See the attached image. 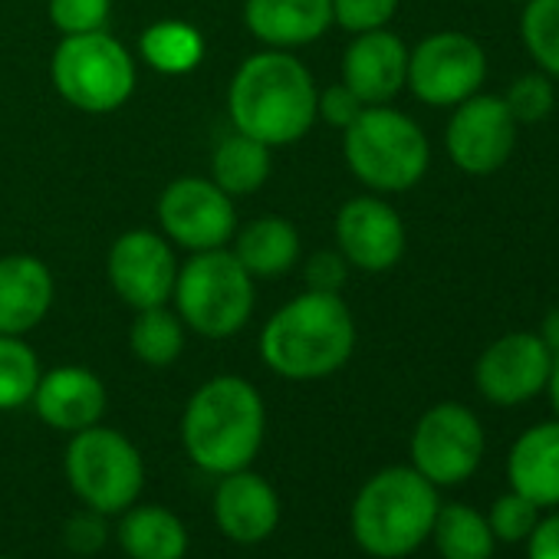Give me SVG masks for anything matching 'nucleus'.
<instances>
[{
    "instance_id": "f257e3e1",
    "label": "nucleus",
    "mask_w": 559,
    "mask_h": 559,
    "mask_svg": "<svg viewBox=\"0 0 559 559\" xmlns=\"http://www.w3.org/2000/svg\"><path fill=\"white\" fill-rule=\"evenodd\" d=\"M320 90L313 73L287 50H263L240 63L227 90V112L237 132L276 148L300 142L317 116Z\"/></svg>"
},
{
    "instance_id": "f03ea898",
    "label": "nucleus",
    "mask_w": 559,
    "mask_h": 559,
    "mask_svg": "<svg viewBox=\"0 0 559 559\" xmlns=\"http://www.w3.org/2000/svg\"><path fill=\"white\" fill-rule=\"evenodd\" d=\"M356 349V320L336 294H300L280 307L260 333L263 366L290 382H317L340 372Z\"/></svg>"
},
{
    "instance_id": "7ed1b4c3",
    "label": "nucleus",
    "mask_w": 559,
    "mask_h": 559,
    "mask_svg": "<svg viewBox=\"0 0 559 559\" xmlns=\"http://www.w3.org/2000/svg\"><path fill=\"white\" fill-rule=\"evenodd\" d=\"M266 435L260 392L240 376L207 379L185 405L181 444L204 474H234L253 464Z\"/></svg>"
},
{
    "instance_id": "20e7f679",
    "label": "nucleus",
    "mask_w": 559,
    "mask_h": 559,
    "mask_svg": "<svg viewBox=\"0 0 559 559\" xmlns=\"http://www.w3.org/2000/svg\"><path fill=\"white\" fill-rule=\"evenodd\" d=\"M438 507V487L412 464L385 467L359 487L349 530L362 552L376 559H405L431 539Z\"/></svg>"
},
{
    "instance_id": "39448f33",
    "label": "nucleus",
    "mask_w": 559,
    "mask_h": 559,
    "mask_svg": "<svg viewBox=\"0 0 559 559\" xmlns=\"http://www.w3.org/2000/svg\"><path fill=\"white\" fill-rule=\"evenodd\" d=\"M343 152L353 175L385 194L415 188L431 162L421 126L389 106H366L346 129Z\"/></svg>"
},
{
    "instance_id": "423d86ee",
    "label": "nucleus",
    "mask_w": 559,
    "mask_h": 559,
    "mask_svg": "<svg viewBox=\"0 0 559 559\" xmlns=\"http://www.w3.org/2000/svg\"><path fill=\"white\" fill-rule=\"evenodd\" d=\"M178 317L188 330L207 340H227L247 326L253 313V276L234 257V250H201L175 280Z\"/></svg>"
},
{
    "instance_id": "0eeeda50",
    "label": "nucleus",
    "mask_w": 559,
    "mask_h": 559,
    "mask_svg": "<svg viewBox=\"0 0 559 559\" xmlns=\"http://www.w3.org/2000/svg\"><path fill=\"white\" fill-rule=\"evenodd\" d=\"M63 471L80 503L106 516L129 510L145 487V461L139 448L106 425L83 428L70 438Z\"/></svg>"
},
{
    "instance_id": "6e6552de",
    "label": "nucleus",
    "mask_w": 559,
    "mask_h": 559,
    "mask_svg": "<svg viewBox=\"0 0 559 559\" xmlns=\"http://www.w3.org/2000/svg\"><path fill=\"white\" fill-rule=\"evenodd\" d=\"M50 76L57 93L90 116L116 112L135 93V60L106 31L63 37Z\"/></svg>"
},
{
    "instance_id": "1a4fd4ad",
    "label": "nucleus",
    "mask_w": 559,
    "mask_h": 559,
    "mask_svg": "<svg viewBox=\"0 0 559 559\" xmlns=\"http://www.w3.org/2000/svg\"><path fill=\"white\" fill-rule=\"evenodd\" d=\"M484 461V428L457 402L428 408L412 431V467L435 487H454L474 477Z\"/></svg>"
},
{
    "instance_id": "9d476101",
    "label": "nucleus",
    "mask_w": 559,
    "mask_h": 559,
    "mask_svg": "<svg viewBox=\"0 0 559 559\" xmlns=\"http://www.w3.org/2000/svg\"><path fill=\"white\" fill-rule=\"evenodd\" d=\"M487 80V57L480 44L457 31H441L425 37L408 53L412 93L428 106H457L471 99Z\"/></svg>"
},
{
    "instance_id": "9b49d317",
    "label": "nucleus",
    "mask_w": 559,
    "mask_h": 559,
    "mask_svg": "<svg viewBox=\"0 0 559 559\" xmlns=\"http://www.w3.org/2000/svg\"><path fill=\"white\" fill-rule=\"evenodd\" d=\"M158 221L168 240L201 253L227 247L237 234L234 198L211 178H178L158 198Z\"/></svg>"
},
{
    "instance_id": "f8f14e48",
    "label": "nucleus",
    "mask_w": 559,
    "mask_h": 559,
    "mask_svg": "<svg viewBox=\"0 0 559 559\" xmlns=\"http://www.w3.org/2000/svg\"><path fill=\"white\" fill-rule=\"evenodd\" d=\"M451 162L467 175L500 171L516 148V119L510 116L503 96H471L454 106L444 132Z\"/></svg>"
},
{
    "instance_id": "ddd939ff",
    "label": "nucleus",
    "mask_w": 559,
    "mask_h": 559,
    "mask_svg": "<svg viewBox=\"0 0 559 559\" xmlns=\"http://www.w3.org/2000/svg\"><path fill=\"white\" fill-rule=\"evenodd\" d=\"M109 284L132 310L165 307L175 294L178 263L168 240L155 230H126L106 260Z\"/></svg>"
},
{
    "instance_id": "4468645a",
    "label": "nucleus",
    "mask_w": 559,
    "mask_h": 559,
    "mask_svg": "<svg viewBox=\"0 0 559 559\" xmlns=\"http://www.w3.org/2000/svg\"><path fill=\"white\" fill-rule=\"evenodd\" d=\"M549 369L552 353L539 333H507L480 353L474 382L490 405L510 408L536 399L549 382Z\"/></svg>"
},
{
    "instance_id": "2eb2a0df",
    "label": "nucleus",
    "mask_w": 559,
    "mask_h": 559,
    "mask_svg": "<svg viewBox=\"0 0 559 559\" xmlns=\"http://www.w3.org/2000/svg\"><path fill=\"white\" fill-rule=\"evenodd\" d=\"M336 243L349 266H359L366 273H385L405 253V224L392 204L362 194L340 207Z\"/></svg>"
},
{
    "instance_id": "dca6fc26",
    "label": "nucleus",
    "mask_w": 559,
    "mask_h": 559,
    "mask_svg": "<svg viewBox=\"0 0 559 559\" xmlns=\"http://www.w3.org/2000/svg\"><path fill=\"white\" fill-rule=\"evenodd\" d=\"M31 402L44 425L76 435V431L103 421L109 395H106L103 379L93 369L60 366V369L40 372V382H37Z\"/></svg>"
},
{
    "instance_id": "f3484780",
    "label": "nucleus",
    "mask_w": 559,
    "mask_h": 559,
    "mask_svg": "<svg viewBox=\"0 0 559 559\" xmlns=\"http://www.w3.org/2000/svg\"><path fill=\"white\" fill-rule=\"evenodd\" d=\"M214 523L240 546L263 543L280 523V497L273 484L250 467L224 474L214 490Z\"/></svg>"
},
{
    "instance_id": "a211bd4d",
    "label": "nucleus",
    "mask_w": 559,
    "mask_h": 559,
    "mask_svg": "<svg viewBox=\"0 0 559 559\" xmlns=\"http://www.w3.org/2000/svg\"><path fill=\"white\" fill-rule=\"evenodd\" d=\"M408 80V47L382 31L356 34L343 57V83L366 103V106H385L405 90Z\"/></svg>"
},
{
    "instance_id": "6ab92c4d",
    "label": "nucleus",
    "mask_w": 559,
    "mask_h": 559,
    "mask_svg": "<svg viewBox=\"0 0 559 559\" xmlns=\"http://www.w3.org/2000/svg\"><path fill=\"white\" fill-rule=\"evenodd\" d=\"M53 273L40 257H0V336L37 330L53 307Z\"/></svg>"
},
{
    "instance_id": "aec40b11",
    "label": "nucleus",
    "mask_w": 559,
    "mask_h": 559,
    "mask_svg": "<svg viewBox=\"0 0 559 559\" xmlns=\"http://www.w3.org/2000/svg\"><path fill=\"white\" fill-rule=\"evenodd\" d=\"M243 24L270 50H297L330 31L333 0H247Z\"/></svg>"
},
{
    "instance_id": "412c9836",
    "label": "nucleus",
    "mask_w": 559,
    "mask_h": 559,
    "mask_svg": "<svg viewBox=\"0 0 559 559\" xmlns=\"http://www.w3.org/2000/svg\"><path fill=\"white\" fill-rule=\"evenodd\" d=\"M510 490L533 500L539 510L559 507V418L526 428L507 454Z\"/></svg>"
},
{
    "instance_id": "4be33fe9",
    "label": "nucleus",
    "mask_w": 559,
    "mask_h": 559,
    "mask_svg": "<svg viewBox=\"0 0 559 559\" xmlns=\"http://www.w3.org/2000/svg\"><path fill=\"white\" fill-rule=\"evenodd\" d=\"M116 539L129 559H185L188 526L158 503H132L119 513Z\"/></svg>"
},
{
    "instance_id": "5701e85b",
    "label": "nucleus",
    "mask_w": 559,
    "mask_h": 559,
    "mask_svg": "<svg viewBox=\"0 0 559 559\" xmlns=\"http://www.w3.org/2000/svg\"><path fill=\"white\" fill-rule=\"evenodd\" d=\"M234 257L253 280L284 276L300 257V234L284 217H257L234 234Z\"/></svg>"
},
{
    "instance_id": "b1692460",
    "label": "nucleus",
    "mask_w": 559,
    "mask_h": 559,
    "mask_svg": "<svg viewBox=\"0 0 559 559\" xmlns=\"http://www.w3.org/2000/svg\"><path fill=\"white\" fill-rule=\"evenodd\" d=\"M266 178H270V145L237 129L217 142L211 155V181L221 191H227L230 198H243L253 194Z\"/></svg>"
},
{
    "instance_id": "393cba45",
    "label": "nucleus",
    "mask_w": 559,
    "mask_h": 559,
    "mask_svg": "<svg viewBox=\"0 0 559 559\" xmlns=\"http://www.w3.org/2000/svg\"><path fill=\"white\" fill-rule=\"evenodd\" d=\"M431 539L441 559H493L497 549L487 513L467 503H441L431 526Z\"/></svg>"
},
{
    "instance_id": "a878e982",
    "label": "nucleus",
    "mask_w": 559,
    "mask_h": 559,
    "mask_svg": "<svg viewBox=\"0 0 559 559\" xmlns=\"http://www.w3.org/2000/svg\"><path fill=\"white\" fill-rule=\"evenodd\" d=\"M139 53L155 73L181 76L204 60V37L185 21H158L142 34Z\"/></svg>"
},
{
    "instance_id": "bb28decb",
    "label": "nucleus",
    "mask_w": 559,
    "mask_h": 559,
    "mask_svg": "<svg viewBox=\"0 0 559 559\" xmlns=\"http://www.w3.org/2000/svg\"><path fill=\"white\" fill-rule=\"evenodd\" d=\"M129 346L139 362H145L152 369H165L185 349V323L178 313H171L165 307L139 310V317L129 330Z\"/></svg>"
},
{
    "instance_id": "cd10ccee",
    "label": "nucleus",
    "mask_w": 559,
    "mask_h": 559,
    "mask_svg": "<svg viewBox=\"0 0 559 559\" xmlns=\"http://www.w3.org/2000/svg\"><path fill=\"white\" fill-rule=\"evenodd\" d=\"M40 382V359L24 336H0V412L31 405Z\"/></svg>"
},
{
    "instance_id": "c85d7f7f",
    "label": "nucleus",
    "mask_w": 559,
    "mask_h": 559,
    "mask_svg": "<svg viewBox=\"0 0 559 559\" xmlns=\"http://www.w3.org/2000/svg\"><path fill=\"white\" fill-rule=\"evenodd\" d=\"M520 34L539 73L559 80V0H526Z\"/></svg>"
},
{
    "instance_id": "c756f323",
    "label": "nucleus",
    "mask_w": 559,
    "mask_h": 559,
    "mask_svg": "<svg viewBox=\"0 0 559 559\" xmlns=\"http://www.w3.org/2000/svg\"><path fill=\"white\" fill-rule=\"evenodd\" d=\"M536 520H539V507L516 490L497 497L487 513V523H490V533L497 543H526Z\"/></svg>"
},
{
    "instance_id": "7c9ffc66",
    "label": "nucleus",
    "mask_w": 559,
    "mask_h": 559,
    "mask_svg": "<svg viewBox=\"0 0 559 559\" xmlns=\"http://www.w3.org/2000/svg\"><path fill=\"white\" fill-rule=\"evenodd\" d=\"M510 116L516 122H539L552 112L556 106V93L546 73H526L520 80H513V86L503 96Z\"/></svg>"
},
{
    "instance_id": "2f4dec72",
    "label": "nucleus",
    "mask_w": 559,
    "mask_h": 559,
    "mask_svg": "<svg viewBox=\"0 0 559 559\" xmlns=\"http://www.w3.org/2000/svg\"><path fill=\"white\" fill-rule=\"evenodd\" d=\"M112 0H50V21L63 37L103 31Z\"/></svg>"
},
{
    "instance_id": "473e14b6",
    "label": "nucleus",
    "mask_w": 559,
    "mask_h": 559,
    "mask_svg": "<svg viewBox=\"0 0 559 559\" xmlns=\"http://www.w3.org/2000/svg\"><path fill=\"white\" fill-rule=\"evenodd\" d=\"M395 11L399 0H333V24H340L356 37L389 27Z\"/></svg>"
},
{
    "instance_id": "72a5a7b5",
    "label": "nucleus",
    "mask_w": 559,
    "mask_h": 559,
    "mask_svg": "<svg viewBox=\"0 0 559 559\" xmlns=\"http://www.w3.org/2000/svg\"><path fill=\"white\" fill-rule=\"evenodd\" d=\"M63 543L76 556H96L109 543V516L83 507L63 523Z\"/></svg>"
},
{
    "instance_id": "f704fd0d",
    "label": "nucleus",
    "mask_w": 559,
    "mask_h": 559,
    "mask_svg": "<svg viewBox=\"0 0 559 559\" xmlns=\"http://www.w3.org/2000/svg\"><path fill=\"white\" fill-rule=\"evenodd\" d=\"M346 276H349V260L340 250H320L307 260L304 280H307V290L313 294H336L346 287Z\"/></svg>"
},
{
    "instance_id": "c9c22d12",
    "label": "nucleus",
    "mask_w": 559,
    "mask_h": 559,
    "mask_svg": "<svg viewBox=\"0 0 559 559\" xmlns=\"http://www.w3.org/2000/svg\"><path fill=\"white\" fill-rule=\"evenodd\" d=\"M362 109H366V103H362L346 83L326 86V90L320 93V99H317V116H323L330 126H336V129H343V132L362 116Z\"/></svg>"
},
{
    "instance_id": "e433bc0d",
    "label": "nucleus",
    "mask_w": 559,
    "mask_h": 559,
    "mask_svg": "<svg viewBox=\"0 0 559 559\" xmlns=\"http://www.w3.org/2000/svg\"><path fill=\"white\" fill-rule=\"evenodd\" d=\"M526 559H559V513L536 520L526 536Z\"/></svg>"
},
{
    "instance_id": "4c0bfd02",
    "label": "nucleus",
    "mask_w": 559,
    "mask_h": 559,
    "mask_svg": "<svg viewBox=\"0 0 559 559\" xmlns=\"http://www.w3.org/2000/svg\"><path fill=\"white\" fill-rule=\"evenodd\" d=\"M539 340L546 343V349H549L552 356L559 353V307H556L552 313H546L543 330H539Z\"/></svg>"
},
{
    "instance_id": "58836bf2",
    "label": "nucleus",
    "mask_w": 559,
    "mask_h": 559,
    "mask_svg": "<svg viewBox=\"0 0 559 559\" xmlns=\"http://www.w3.org/2000/svg\"><path fill=\"white\" fill-rule=\"evenodd\" d=\"M546 392H549L552 412H556V418H559V353L552 356V369H549V382H546Z\"/></svg>"
},
{
    "instance_id": "ea45409f",
    "label": "nucleus",
    "mask_w": 559,
    "mask_h": 559,
    "mask_svg": "<svg viewBox=\"0 0 559 559\" xmlns=\"http://www.w3.org/2000/svg\"><path fill=\"white\" fill-rule=\"evenodd\" d=\"M513 4H526V0H513Z\"/></svg>"
},
{
    "instance_id": "a19ab883",
    "label": "nucleus",
    "mask_w": 559,
    "mask_h": 559,
    "mask_svg": "<svg viewBox=\"0 0 559 559\" xmlns=\"http://www.w3.org/2000/svg\"><path fill=\"white\" fill-rule=\"evenodd\" d=\"M0 559H11V556H0Z\"/></svg>"
}]
</instances>
